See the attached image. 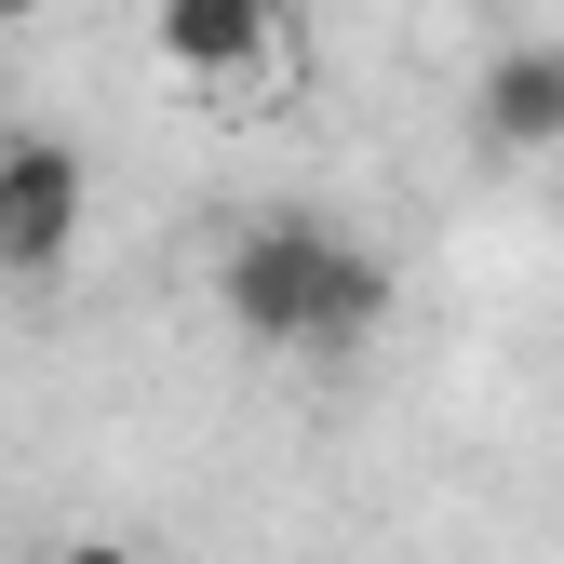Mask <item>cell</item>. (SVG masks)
<instances>
[{
	"mask_svg": "<svg viewBox=\"0 0 564 564\" xmlns=\"http://www.w3.org/2000/svg\"><path fill=\"white\" fill-rule=\"evenodd\" d=\"M216 310L282 364H349L390 323V256L336 216H242L216 256Z\"/></svg>",
	"mask_w": 564,
	"mask_h": 564,
	"instance_id": "6da1fadb",
	"label": "cell"
},
{
	"mask_svg": "<svg viewBox=\"0 0 564 564\" xmlns=\"http://www.w3.org/2000/svg\"><path fill=\"white\" fill-rule=\"evenodd\" d=\"M95 229V162L67 134H0V282H54Z\"/></svg>",
	"mask_w": 564,
	"mask_h": 564,
	"instance_id": "7a4b0ae2",
	"label": "cell"
},
{
	"mask_svg": "<svg viewBox=\"0 0 564 564\" xmlns=\"http://www.w3.org/2000/svg\"><path fill=\"white\" fill-rule=\"evenodd\" d=\"M149 41H162V67H188V82H256V67L296 41V0H162Z\"/></svg>",
	"mask_w": 564,
	"mask_h": 564,
	"instance_id": "3957f363",
	"label": "cell"
},
{
	"mask_svg": "<svg viewBox=\"0 0 564 564\" xmlns=\"http://www.w3.org/2000/svg\"><path fill=\"white\" fill-rule=\"evenodd\" d=\"M470 134H484L498 162L564 149V41H498V54H484V82H470Z\"/></svg>",
	"mask_w": 564,
	"mask_h": 564,
	"instance_id": "277c9868",
	"label": "cell"
},
{
	"mask_svg": "<svg viewBox=\"0 0 564 564\" xmlns=\"http://www.w3.org/2000/svg\"><path fill=\"white\" fill-rule=\"evenodd\" d=\"M41 564H149V551H121V538H67V551H41Z\"/></svg>",
	"mask_w": 564,
	"mask_h": 564,
	"instance_id": "5b68a950",
	"label": "cell"
},
{
	"mask_svg": "<svg viewBox=\"0 0 564 564\" xmlns=\"http://www.w3.org/2000/svg\"><path fill=\"white\" fill-rule=\"evenodd\" d=\"M28 14H54V0H0V28H28Z\"/></svg>",
	"mask_w": 564,
	"mask_h": 564,
	"instance_id": "8992f818",
	"label": "cell"
}]
</instances>
